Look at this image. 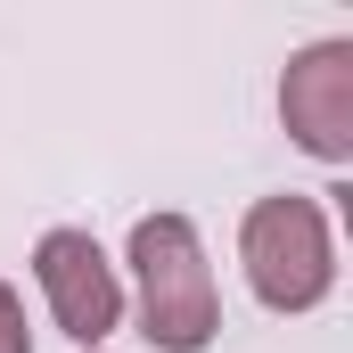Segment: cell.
<instances>
[{
    "instance_id": "1",
    "label": "cell",
    "mask_w": 353,
    "mask_h": 353,
    "mask_svg": "<svg viewBox=\"0 0 353 353\" xmlns=\"http://www.w3.org/2000/svg\"><path fill=\"white\" fill-rule=\"evenodd\" d=\"M132 296L157 353H205L222 329V288L205 263V239L189 214H140L132 222Z\"/></svg>"
},
{
    "instance_id": "2",
    "label": "cell",
    "mask_w": 353,
    "mask_h": 353,
    "mask_svg": "<svg viewBox=\"0 0 353 353\" xmlns=\"http://www.w3.org/2000/svg\"><path fill=\"white\" fill-rule=\"evenodd\" d=\"M239 263H247V288L271 312H312L329 304L337 288V247H329V214L312 197H255L247 222H239Z\"/></svg>"
},
{
    "instance_id": "3",
    "label": "cell",
    "mask_w": 353,
    "mask_h": 353,
    "mask_svg": "<svg viewBox=\"0 0 353 353\" xmlns=\"http://www.w3.org/2000/svg\"><path fill=\"white\" fill-rule=\"evenodd\" d=\"M279 123H288V140L304 157L353 165V41L345 33H329V41H312V50L288 58V74H279Z\"/></svg>"
},
{
    "instance_id": "4",
    "label": "cell",
    "mask_w": 353,
    "mask_h": 353,
    "mask_svg": "<svg viewBox=\"0 0 353 353\" xmlns=\"http://www.w3.org/2000/svg\"><path fill=\"white\" fill-rule=\"evenodd\" d=\"M33 279H41V296H50V321H58L83 353L107 345V337L123 329V279H115L107 247H99L90 230H41Z\"/></svg>"
},
{
    "instance_id": "5",
    "label": "cell",
    "mask_w": 353,
    "mask_h": 353,
    "mask_svg": "<svg viewBox=\"0 0 353 353\" xmlns=\"http://www.w3.org/2000/svg\"><path fill=\"white\" fill-rule=\"evenodd\" d=\"M0 353H33V329H25V304H17V288L0 279Z\"/></svg>"
}]
</instances>
